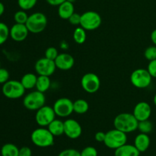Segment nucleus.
<instances>
[{
	"mask_svg": "<svg viewBox=\"0 0 156 156\" xmlns=\"http://www.w3.org/2000/svg\"><path fill=\"white\" fill-rule=\"evenodd\" d=\"M56 69L66 71L71 69L75 64V59L69 53H60L54 60Z\"/></svg>",
	"mask_w": 156,
	"mask_h": 156,
	"instance_id": "obj_16",
	"label": "nucleus"
},
{
	"mask_svg": "<svg viewBox=\"0 0 156 156\" xmlns=\"http://www.w3.org/2000/svg\"><path fill=\"white\" fill-rule=\"evenodd\" d=\"M53 110L57 117H67L74 112L73 102L66 98H61L57 99L53 104Z\"/></svg>",
	"mask_w": 156,
	"mask_h": 156,
	"instance_id": "obj_10",
	"label": "nucleus"
},
{
	"mask_svg": "<svg viewBox=\"0 0 156 156\" xmlns=\"http://www.w3.org/2000/svg\"><path fill=\"white\" fill-rule=\"evenodd\" d=\"M58 156H81L80 152L74 149H66L59 153Z\"/></svg>",
	"mask_w": 156,
	"mask_h": 156,
	"instance_id": "obj_33",
	"label": "nucleus"
},
{
	"mask_svg": "<svg viewBox=\"0 0 156 156\" xmlns=\"http://www.w3.org/2000/svg\"><path fill=\"white\" fill-rule=\"evenodd\" d=\"M54 137L47 128L40 127L31 133L30 140L37 147L47 148L54 144Z\"/></svg>",
	"mask_w": 156,
	"mask_h": 156,
	"instance_id": "obj_2",
	"label": "nucleus"
},
{
	"mask_svg": "<svg viewBox=\"0 0 156 156\" xmlns=\"http://www.w3.org/2000/svg\"><path fill=\"white\" fill-rule=\"evenodd\" d=\"M81 85L85 91L89 94L97 92L101 86V81L98 76L92 73H88L82 76Z\"/></svg>",
	"mask_w": 156,
	"mask_h": 156,
	"instance_id": "obj_11",
	"label": "nucleus"
},
{
	"mask_svg": "<svg viewBox=\"0 0 156 156\" xmlns=\"http://www.w3.org/2000/svg\"><path fill=\"white\" fill-rule=\"evenodd\" d=\"M152 77L149 71L145 69H137L130 76V82L137 88H146L152 83Z\"/></svg>",
	"mask_w": 156,
	"mask_h": 156,
	"instance_id": "obj_8",
	"label": "nucleus"
},
{
	"mask_svg": "<svg viewBox=\"0 0 156 156\" xmlns=\"http://www.w3.org/2000/svg\"><path fill=\"white\" fill-rule=\"evenodd\" d=\"M82 128L80 123L74 119H67L64 121V134L68 138L76 140L81 136Z\"/></svg>",
	"mask_w": 156,
	"mask_h": 156,
	"instance_id": "obj_13",
	"label": "nucleus"
},
{
	"mask_svg": "<svg viewBox=\"0 0 156 156\" xmlns=\"http://www.w3.org/2000/svg\"><path fill=\"white\" fill-rule=\"evenodd\" d=\"M19 149L12 143H6L1 149L2 156H18Z\"/></svg>",
	"mask_w": 156,
	"mask_h": 156,
	"instance_id": "obj_23",
	"label": "nucleus"
},
{
	"mask_svg": "<svg viewBox=\"0 0 156 156\" xmlns=\"http://www.w3.org/2000/svg\"><path fill=\"white\" fill-rule=\"evenodd\" d=\"M153 102H154V105L156 106V94H155V96H154L153 98Z\"/></svg>",
	"mask_w": 156,
	"mask_h": 156,
	"instance_id": "obj_42",
	"label": "nucleus"
},
{
	"mask_svg": "<svg viewBox=\"0 0 156 156\" xmlns=\"http://www.w3.org/2000/svg\"><path fill=\"white\" fill-rule=\"evenodd\" d=\"M89 105L84 99H78L73 102V109L74 112L78 114H84L88 111Z\"/></svg>",
	"mask_w": 156,
	"mask_h": 156,
	"instance_id": "obj_24",
	"label": "nucleus"
},
{
	"mask_svg": "<svg viewBox=\"0 0 156 156\" xmlns=\"http://www.w3.org/2000/svg\"><path fill=\"white\" fill-rule=\"evenodd\" d=\"M29 34L26 24H17L15 23L10 28V37L13 41L16 42H21L27 38Z\"/></svg>",
	"mask_w": 156,
	"mask_h": 156,
	"instance_id": "obj_15",
	"label": "nucleus"
},
{
	"mask_svg": "<svg viewBox=\"0 0 156 156\" xmlns=\"http://www.w3.org/2000/svg\"><path fill=\"white\" fill-rule=\"evenodd\" d=\"M56 116L53 108L44 105L37 111L35 114V120L40 126L45 127L56 119Z\"/></svg>",
	"mask_w": 156,
	"mask_h": 156,
	"instance_id": "obj_9",
	"label": "nucleus"
},
{
	"mask_svg": "<svg viewBox=\"0 0 156 156\" xmlns=\"http://www.w3.org/2000/svg\"><path fill=\"white\" fill-rule=\"evenodd\" d=\"M133 114L139 122L149 120L152 114V108L147 102L140 101L136 105Z\"/></svg>",
	"mask_w": 156,
	"mask_h": 156,
	"instance_id": "obj_14",
	"label": "nucleus"
},
{
	"mask_svg": "<svg viewBox=\"0 0 156 156\" xmlns=\"http://www.w3.org/2000/svg\"><path fill=\"white\" fill-rule=\"evenodd\" d=\"M127 142V135L125 133L115 129L108 131L105 135L104 143L111 149H117L126 144Z\"/></svg>",
	"mask_w": 156,
	"mask_h": 156,
	"instance_id": "obj_3",
	"label": "nucleus"
},
{
	"mask_svg": "<svg viewBox=\"0 0 156 156\" xmlns=\"http://www.w3.org/2000/svg\"><path fill=\"white\" fill-rule=\"evenodd\" d=\"M102 22L101 15L94 11H87L81 15L80 26L85 30H94L98 28Z\"/></svg>",
	"mask_w": 156,
	"mask_h": 156,
	"instance_id": "obj_7",
	"label": "nucleus"
},
{
	"mask_svg": "<svg viewBox=\"0 0 156 156\" xmlns=\"http://www.w3.org/2000/svg\"><path fill=\"white\" fill-rule=\"evenodd\" d=\"M141 152L135 147L134 145L124 144L118 149H115L114 156H140Z\"/></svg>",
	"mask_w": 156,
	"mask_h": 156,
	"instance_id": "obj_18",
	"label": "nucleus"
},
{
	"mask_svg": "<svg viewBox=\"0 0 156 156\" xmlns=\"http://www.w3.org/2000/svg\"><path fill=\"white\" fill-rule=\"evenodd\" d=\"M67 1H69V2H72V3H74L76 1V0H67Z\"/></svg>",
	"mask_w": 156,
	"mask_h": 156,
	"instance_id": "obj_43",
	"label": "nucleus"
},
{
	"mask_svg": "<svg viewBox=\"0 0 156 156\" xmlns=\"http://www.w3.org/2000/svg\"><path fill=\"white\" fill-rule=\"evenodd\" d=\"M105 135H106V133H103L100 131V132L96 133L95 135H94V139L98 143H104L105 139Z\"/></svg>",
	"mask_w": 156,
	"mask_h": 156,
	"instance_id": "obj_38",
	"label": "nucleus"
},
{
	"mask_svg": "<svg viewBox=\"0 0 156 156\" xmlns=\"http://www.w3.org/2000/svg\"><path fill=\"white\" fill-rule=\"evenodd\" d=\"M75 12V7L73 3L69 1L64 2L58 6V15L59 18L64 20H68Z\"/></svg>",
	"mask_w": 156,
	"mask_h": 156,
	"instance_id": "obj_19",
	"label": "nucleus"
},
{
	"mask_svg": "<svg viewBox=\"0 0 156 156\" xmlns=\"http://www.w3.org/2000/svg\"><path fill=\"white\" fill-rule=\"evenodd\" d=\"M5 12V5L2 2H0V17L4 14Z\"/></svg>",
	"mask_w": 156,
	"mask_h": 156,
	"instance_id": "obj_41",
	"label": "nucleus"
},
{
	"mask_svg": "<svg viewBox=\"0 0 156 156\" xmlns=\"http://www.w3.org/2000/svg\"><path fill=\"white\" fill-rule=\"evenodd\" d=\"M34 69L36 73L39 76H49L53 74L56 71V64L53 60L44 57L37 59L34 65Z\"/></svg>",
	"mask_w": 156,
	"mask_h": 156,
	"instance_id": "obj_12",
	"label": "nucleus"
},
{
	"mask_svg": "<svg viewBox=\"0 0 156 156\" xmlns=\"http://www.w3.org/2000/svg\"><path fill=\"white\" fill-rule=\"evenodd\" d=\"M150 143L151 141L149 135L142 133L138 134L134 140V146L140 152H146L149 149Z\"/></svg>",
	"mask_w": 156,
	"mask_h": 156,
	"instance_id": "obj_17",
	"label": "nucleus"
},
{
	"mask_svg": "<svg viewBox=\"0 0 156 156\" xmlns=\"http://www.w3.org/2000/svg\"><path fill=\"white\" fill-rule=\"evenodd\" d=\"M68 21H69V23L71 24H73V25H80V21H81V15H79V14L78 13H76V12H74V13L73 14V15L70 16V18H69Z\"/></svg>",
	"mask_w": 156,
	"mask_h": 156,
	"instance_id": "obj_35",
	"label": "nucleus"
},
{
	"mask_svg": "<svg viewBox=\"0 0 156 156\" xmlns=\"http://www.w3.org/2000/svg\"><path fill=\"white\" fill-rule=\"evenodd\" d=\"M152 128H153V125H152V122L149 120H146L139 122L137 129H139L142 133L149 134L152 132Z\"/></svg>",
	"mask_w": 156,
	"mask_h": 156,
	"instance_id": "obj_27",
	"label": "nucleus"
},
{
	"mask_svg": "<svg viewBox=\"0 0 156 156\" xmlns=\"http://www.w3.org/2000/svg\"><path fill=\"white\" fill-rule=\"evenodd\" d=\"M46 98L44 93L37 91H30L23 99V105L29 111H37L45 105Z\"/></svg>",
	"mask_w": 156,
	"mask_h": 156,
	"instance_id": "obj_4",
	"label": "nucleus"
},
{
	"mask_svg": "<svg viewBox=\"0 0 156 156\" xmlns=\"http://www.w3.org/2000/svg\"><path fill=\"white\" fill-rule=\"evenodd\" d=\"M49 5L52 6H59L66 0H46Z\"/></svg>",
	"mask_w": 156,
	"mask_h": 156,
	"instance_id": "obj_39",
	"label": "nucleus"
},
{
	"mask_svg": "<svg viewBox=\"0 0 156 156\" xmlns=\"http://www.w3.org/2000/svg\"><path fill=\"white\" fill-rule=\"evenodd\" d=\"M37 76L34 73H27L21 77L20 82L26 90L33 89L36 87Z\"/></svg>",
	"mask_w": 156,
	"mask_h": 156,
	"instance_id": "obj_21",
	"label": "nucleus"
},
{
	"mask_svg": "<svg viewBox=\"0 0 156 156\" xmlns=\"http://www.w3.org/2000/svg\"><path fill=\"white\" fill-rule=\"evenodd\" d=\"M37 0H18V5L21 10H30L36 5Z\"/></svg>",
	"mask_w": 156,
	"mask_h": 156,
	"instance_id": "obj_28",
	"label": "nucleus"
},
{
	"mask_svg": "<svg viewBox=\"0 0 156 156\" xmlns=\"http://www.w3.org/2000/svg\"><path fill=\"white\" fill-rule=\"evenodd\" d=\"M32 151L27 146H23L21 149H19V154L18 156H31Z\"/></svg>",
	"mask_w": 156,
	"mask_h": 156,
	"instance_id": "obj_37",
	"label": "nucleus"
},
{
	"mask_svg": "<svg viewBox=\"0 0 156 156\" xmlns=\"http://www.w3.org/2000/svg\"><path fill=\"white\" fill-rule=\"evenodd\" d=\"M147 70L152 78H156V59L149 61Z\"/></svg>",
	"mask_w": 156,
	"mask_h": 156,
	"instance_id": "obj_36",
	"label": "nucleus"
},
{
	"mask_svg": "<svg viewBox=\"0 0 156 156\" xmlns=\"http://www.w3.org/2000/svg\"><path fill=\"white\" fill-rule=\"evenodd\" d=\"M9 71L4 68L0 67V84H5L9 80Z\"/></svg>",
	"mask_w": 156,
	"mask_h": 156,
	"instance_id": "obj_34",
	"label": "nucleus"
},
{
	"mask_svg": "<svg viewBox=\"0 0 156 156\" xmlns=\"http://www.w3.org/2000/svg\"><path fill=\"white\" fill-rule=\"evenodd\" d=\"M58 55H59L58 50L55 47H48L45 51V57L49 59H51V60L54 61L58 56Z\"/></svg>",
	"mask_w": 156,
	"mask_h": 156,
	"instance_id": "obj_31",
	"label": "nucleus"
},
{
	"mask_svg": "<svg viewBox=\"0 0 156 156\" xmlns=\"http://www.w3.org/2000/svg\"><path fill=\"white\" fill-rule=\"evenodd\" d=\"M10 37V28L3 22H0V46L4 44Z\"/></svg>",
	"mask_w": 156,
	"mask_h": 156,
	"instance_id": "obj_26",
	"label": "nucleus"
},
{
	"mask_svg": "<svg viewBox=\"0 0 156 156\" xmlns=\"http://www.w3.org/2000/svg\"><path fill=\"white\" fill-rule=\"evenodd\" d=\"M25 90L21 82L17 80H9L3 84L2 88V94L9 99L21 98L24 96Z\"/></svg>",
	"mask_w": 156,
	"mask_h": 156,
	"instance_id": "obj_6",
	"label": "nucleus"
},
{
	"mask_svg": "<svg viewBox=\"0 0 156 156\" xmlns=\"http://www.w3.org/2000/svg\"><path fill=\"white\" fill-rule=\"evenodd\" d=\"M73 39H74L75 42L78 44H82L85 42L86 41V30L82 27H78L75 29L74 32H73Z\"/></svg>",
	"mask_w": 156,
	"mask_h": 156,
	"instance_id": "obj_25",
	"label": "nucleus"
},
{
	"mask_svg": "<svg viewBox=\"0 0 156 156\" xmlns=\"http://www.w3.org/2000/svg\"><path fill=\"white\" fill-rule=\"evenodd\" d=\"M51 85V81L49 76H37V80L36 83V89L41 92L45 93L48 91Z\"/></svg>",
	"mask_w": 156,
	"mask_h": 156,
	"instance_id": "obj_22",
	"label": "nucleus"
},
{
	"mask_svg": "<svg viewBox=\"0 0 156 156\" xmlns=\"http://www.w3.org/2000/svg\"><path fill=\"white\" fill-rule=\"evenodd\" d=\"M26 26L29 32L39 34L44 31L47 25V18L42 12H34L28 16Z\"/></svg>",
	"mask_w": 156,
	"mask_h": 156,
	"instance_id": "obj_5",
	"label": "nucleus"
},
{
	"mask_svg": "<svg viewBox=\"0 0 156 156\" xmlns=\"http://www.w3.org/2000/svg\"><path fill=\"white\" fill-rule=\"evenodd\" d=\"M144 56L149 61L156 59V46L153 45L147 47L144 52Z\"/></svg>",
	"mask_w": 156,
	"mask_h": 156,
	"instance_id": "obj_30",
	"label": "nucleus"
},
{
	"mask_svg": "<svg viewBox=\"0 0 156 156\" xmlns=\"http://www.w3.org/2000/svg\"><path fill=\"white\" fill-rule=\"evenodd\" d=\"M151 40H152V42L153 43L154 45L156 46V29H155L151 34Z\"/></svg>",
	"mask_w": 156,
	"mask_h": 156,
	"instance_id": "obj_40",
	"label": "nucleus"
},
{
	"mask_svg": "<svg viewBox=\"0 0 156 156\" xmlns=\"http://www.w3.org/2000/svg\"><path fill=\"white\" fill-rule=\"evenodd\" d=\"M81 156H98V151L93 146H87L80 152Z\"/></svg>",
	"mask_w": 156,
	"mask_h": 156,
	"instance_id": "obj_32",
	"label": "nucleus"
},
{
	"mask_svg": "<svg viewBox=\"0 0 156 156\" xmlns=\"http://www.w3.org/2000/svg\"><path fill=\"white\" fill-rule=\"evenodd\" d=\"M47 129L54 136H59L64 134V122L55 119L47 126Z\"/></svg>",
	"mask_w": 156,
	"mask_h": 156,
	"instance_id": "obj_20",
	"label": "nucleus"
},
{
	"mask_svg": "<svg viewBox=\"0 0 156 156\" xmlns=\"http://www.w3.org/2000/svg\"><path fill=\"white\" fill-rule=\"evenodd\" d=\"M28 16L27 12L24 10L18 11L14 15V20L17 24H25L28 19Z\"/></svg>",
	"mask_w": 156,
	"mask_h": 156,
	"instance_id": "obj_29",
	"label": "nucleus"
},
{
	"mask_svg": "<svg viewBox=\"0 0 156 156\" xmlns=\"http://www.w3.org/2000/svg\"><path fill=\"white\" fill-rule=\"evenodd\" d=\"M138 120L130 113L119 114L114 120V128L126 134L136 130L138 129Z\"/></svg>",
	"mask_w": 156,
	"mask_h": 156,
	"instance_id": "obj_1",
	"label": "nucleus"
}]
</instances>
